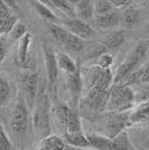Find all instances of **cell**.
<instances>
[{"label":"cell","instance_id":"277c9868","mask_svg":"<svg viewBox=\"0 0 149 150\" xmlns=\"http://www.w3.org/2000/svg\"><path fill=\"white\" fill-rule=\"evenodd\" d=\"M31 122V114H29V108L27 105L24 95H19L17 104L15 106L10 119V125L13 131L18 134H26L28 127Z\"/></svg>","mask_w":149,"mask_h":150},{"label":"cell","instance_id":"484cf974","mask_svg":"<svg viewBox=\"0 0 149 150\" xmlns=\"http://www.w3.org/2000/svg\"><path fill=\"white\" fill-rule=\"evenodd\" d=\"M85 46V42L84 39L75 36L73 34L68 33V36L65 40V43L63 45L64 50L70 52V53H80L81 50H84Z\"/></svg>","mask_w":149,"mask_h":150},{"label":"cell","instance_id":"ffe728a7","mask_svg":"<svg viewBox=\"0 0 149 150\" xmlns=\"http://www.w3.org/2000/svg\"><path fill=\"white\" fill-rule=\"evenodd\" d=\"M31 42V34L28 31L18 43V50H17V55H16V61H17L19 66H21V67H24L28 61V50H29Z\"/></svg>","mask_w":149,"mask_h":150},{"label":"cell","instance_id":"8fae6325","mask_svg":"<svg viewBox=\"0 0 149 150\" xmlns=\"http://www.w3.org/2000/svg\"><path fill=\"white\" fill-rule=\"evenodd\" d=\"M106 150H136L131 144L127 131L119 133L114 138H108Z\"/></svg>","mask_w":149,"mask_h":150},{"label":"cell","instance_id":"7402d4cb","mask_svg":"<svg viewBox=\"0 0 149 150\" xmlns=\"http://www.w3.org/2000/svg\"><path fill=\"white\" fill-rule=\"evenodd\" d=\"M56 62H57L58 69H62L67 74H73L77 69V66L74 61L66 53H63L61 50H56Z\"/></svg>","mask_w":149,"mask_h":150},{"label":"cell","instance_id":"d6986e66","mask_svg":"<svg viewBox=\"0 0 149 150\" xmlns=\"http://www.w3.org/2000/svg\"><path fill=\"white\" fill-rule=\"evenodd\" d=\"M33 6L35 8V10L37 11V13L42 17V18L46 21V23H53V24H60L61 23V18L56 15L50 7H47L45 5V2L43 1H33L31 2Z\"/></svg>","mask_w":149,"mask_h":150},{"label":"cell","instance_id":"30bf717a","mask_svg":"<svg viewBox=\"0 0 149 150\" xmlns=\"http://www.w3.org/2000/svg\"><path fill=\"white\" fill-rule=\"evenodd\" d=\"M67 85L70 92L72 94V103H77L80 95H81L84 84H83V76L81 75L80 69H77L73 74H68Z\"/></svg>","mask_w":149,"mask_h":150},{"label":"cell","instance_id":"ac0fdd59","mask_svg":"<svg viewBox=\"0 0 149 150\" xmlns=\"http://www.w3.org/2000/svg\"><path fill=\"white\" fill-rule=\"evenodd\" d=\"M66 133H81L82 130V122L79 110H77V104L72 103L71 105V113L68 117L67 123H66Z\"/></svg>","mask_w":149,"mask_h":150},{"label":"cell","instance_id":"1f68e13d","mask_svg":"<svg viewBox=\"0 0 149 150\" xmlns=\"http://www.w3.org/2000/svg\"><path fill=\"white\" fill-rule=\"evenodd\" d=\"M146 101H149V84L141 85V88L136 93V103L146 102Z\"/></svg>","mask_w":149,"mask_h":150},{"label":"cell","instance_id":"f1b7e54d","mask_svg":"<svg viewBox=\"0 0 149 150\" xmlns=\"http://www.w3.org/2000/svg\"><path fill=\"white\" fill-rule=\"evenodd\" d=\"M10 100V86L9 83L0 76V108L5 106Z\"/></svg>","mask_w":149,"mask_h":150},{"label":"cell","instance_id":"9a60e30c","mask_svg":"<svg viewBox=\"0 0 149 150\" xmlns=\"http://www.w3.org/2000/svg\"><path fill=\"white\" fill-rule=\"evenodd\" d=\"M124 42V33L121 30H114L108 34L106 37L103 38L100 44L103 47V50L106 53H108L109 50H118L121 45L123 44Z\"/></svg>","mask_w":149,"mask_h":150},{"label":"cell","instance_id":"74e56055","mask_svg":"<svg viewBox=\"0 0 149 150\" xmlns=\"http://www.w3.org/2000/svg\"><path fill=\"white\" fill-rule=\"evenodd\" d=\"M148 55H149V50H148Z\"/></svg>","mask_w":149,"mask_h":150},{"label":"cell","instance_id":"5bb4252c","mask_svg":"<svg viewBox=\"0 0 149 150\" xmlns=\"http://www.w3.org/2000/svg\"><path fill=\"white\" fill-rule=\"evenodd\" d=\"M120 18H121V13L114 9L113 11L106 13V15L96 16L95 23L101 29L111 30V29H114L120 24Z\"/></svg>","mask_w":149,"mask_h":150},{"label":"cell","instance_id":"603a6c76","mask_svg":"<svg viewBox=\"0 0 149 150\" xmlns=\"http://www.w3.org/2000/svg\"><path fill=\"white\" fill-rule=\"evenodd\" d=\"M46 2L50 4L60 13H62L65 16V18H76L75 5H73V2L67 1V0H50Z\"/></svg>","mask_w":149,"mask_h":150},{"label":"cell","instance_id":"4dcf8cb0","mask_svg":"<svg viewBox=\"0 0 149 150\" xmlns=\"http://www.w3.org/2000/svg\"><path fill=\"white\" fill-rule=\"evenodd\" d=\"M28 31H27V28H26L25 26L23 25L21 23H17L16 26L13 28V30L10 31V37L13 40H20L21 38L25 36L26 34H27Z\"/></svg>","mask_w":149,"mask_h":150},{"label":"cell","instance_id":"5b68a950","mask_svg":"<svg viewBox=\"0 0 149 150\" xmlns=\"http://www.w3.org/2000/svg\"><path fill=\"white\" fill-rule=\"evenodd\" d=\"M128 112H112L106 111L104 114V129H106V137L114 138L119 133L126 131L127 128L131 127Z\"/></svg>","mask_w":149,"mask_h":150},{"label":"cell","instance_id":"83f0119b","mask_svg":"<svg viewBox=\"0 0 149 150\" xmlns=\"http://www.w3.org/2000/svg\"><path fill=\"white\" fill-rule=\"evenodd\" d=\"M17 20L18 19L15 15L10 16V17L0 19V36L10 34V31L13 30V28L17 24Z\"/></svg>","mask_w":149,"mask_h":150},{"label":"cell","instance_id":"cb8c5ba5","mask_svg":"<svg viewBox=\"0 0 149 150\" xmlns=\"http://www.w3.org/2000/svg\"><path fill=\"white\" fill-rule=\"evenodd\" d=\"M64 141L70 146L77 147V148H91L90 141L83 132L81 133H66L64 134Z\"/></svg>","mask_w":149,"mask_h":150},{"label":"cell","instance_id":"44dd1931","mask_svg":"<svg viewBox=\"0 0 149 150\" xmlns=\"http://www.w3.org/2000/svg\"><path fill=\"white\" fill-rule=\"evenodd\" d=\"M46 27H47V31L50 34L52 39L58 45H64L66 38L68 36V31L61 26L60 24H53V23H46Z\"/></svg>","mask_w":149,"mask_h":150},{"label":"cell","instance_id":"4316f807","mask_svg":"<svg viewBox=\"0 0 149 150\" xmlns=\"http://www.w3.org/2000/svg\"><path fill=\"white\" fill-rule=\"evenodd\" d=\"M94 6V16H103L106 13H111L114 10V7L112 6L111 1L109 0H96L93 1Z\"/></svg>","mask_w":149,"mask_h":150},{"label":"cell","instance_id":"d4e9b609","mask_svg":"<svg viewBox=\"0 0 149 150\" xmlns=\"http://www.w3.org/2000/svg\"><path fill=\"white\" fill-rule=\"evenodd\" d=\"M52 111L54 112L55 117L60 121V123L64 127H66L68 117H70V113H71V106H68L63 101H58V102H55V104L53 105Z\"/></svg>","mask_w":149,"mask_h":150},{"label":"cell","instance_id":"8992f818","mask_svg":"<svg viewBox=\"0 0 149 150\" xmlns=\"http://www.w3.org/2000/svg\"><path fill=\"white\" fill-rule=\"evenodd\" d=\"M20 88L29 110L34 109V103L38 95V76L36 73L26 72L20 77Z\"/></svg>","mask_w":149,"mask_h":150},{"label":"cell","instance_id":"d590c367","mask_svg":"<svg viewBox=\"0 0 149 150\" xmlns=\"http://www.w3.org/2000/svg\"><path fill=\"white\" fill-rule=\"evenodd\" d=\"M111 4L114 8H124V9H127V8L131 7L133 1H130V0L129 1L128 0H112Z\"/></svg>","mask_w":149,"mask_h":150},{"label":"cell","instance_id":"836d02e7","mask_svg":"<svg viewBox=\"0 0 149 150\" xmlns=\"http://www.w3.org/2000/svg\"><path fill=\"white\" fill-rule=\"evenodd\" d=\"M7 35H1L0 36V64L4 62L7 54Z\"/></svg>","mask_w":149,"mask_h":150},{"label":"cell","instance_id":"e0dca14e","mask_svg":"<svg viewBox=\"0 0 149 150\" xmlns=\"http://www.w3.org/2000/svg\"><path fill=\"white\" fill-rule=\"evenodd\" d=\"M66 142L64 139L55 134H50L40 139L38 144V150H65Z\"/></svg>","mask_w":149,"mask_h":150},{"label":"cell","instance_id":"e575fe53","mask_svg":"<svg viewBox=\"0 0 149 150\" xmlns=\"http://www.w3.org/2000/svg\"><path fill=\"white\" fill-rule=\"evenodd\" d=\"M13 11L10 10L9 6L7 5L5 1H1L0 0V19L6 18V17H10L13 16Z\"/></svg>","mask_w":149,"mask_h":150},{"label":"cell","instance_id":"7c38bea8","mask_svg":"<svg viewBox=\"0 0 149 150\" xmlns=\"http://www.w3.org/2000/svg\"><path fill=\"white\" fill-rule=\"evenodd\" d=\"M124 85H146L149 84V61L143 63L133 74H131L126 81L122 83Z\"/></svg>","mask_w":149,"mask_h":150},{"label":"cell","instance_id":"2e32d148","mask_svg":"<svg viewBox=\"0 0 149 150\" xmlns=\"http://www.w3.org/2000/svg\"><path fill=\"white\" fill-rule=\"evenodd\" d=\"M75 13L76 18L83 21H90L94 17V6L93 1L91 0H81L75 2Z\"/></svg>","mask_w":149,"mask_h":150},{"label":"cell","instance_id":"f546056e","mask_svg":"<svg viewBox=\"0 0 149 150\" xmlns=\"http://www.w3.org/2000/svg\"><path fill=\"white\" fill-rule=\"evenodd\" d=\"M0 150H16L15 144L7 136L5 128L1 123V120H0Z\"/></svg>","mask_w":149,"mask_h":150},{"label":"cell","instance_id":"ba28073f","mask_svg":"<svg viewBox=\"0 0 149 150\" xmlns=\"http://www.w3.org/2000/svg\"><path fill=\"white\" fill-rule=\"evenodd\" d=\"M65 29L70 30L71 34H73L77 37L82 39H87V38L93 37L95 35V30L89 23H85L79 18H64L61 19Z\"/></svg>","mask_w":149,"mask_h":150},{"label":"cell","instance_id":"52a82bcc","mask_svg":"<svg viewBox=\"0 0 149 150\" xmlns=\"http://www.w3.org/2000/svg\"><path fill=\"white\" fill-rule=\"evenodd\" d=\"M43 50L48 83L55 93L56 83H57V79H58V66H57V62H56V52L47 39L43 40Z\"/></svg>","mask_w":149,"mask_h":150},{"label":"cell","instance_id":"4fadbf2b","mask_svg":"<svg viewBox=\"0 0 149 150\" xmlns=\"http://www.w3.org/2000/svg\"><path fill=\"white\" fill-rule=\"evenodd\" d=\"M143 19V15L141 11L138 10L136 8H127L121 13V18H120V23L123 28L126 29H132L139 25V23Z\"/></svg>","mask_w":149,"mask_h":150},{"label":"cell","instance_id":"d6a6232c","mask_svg":"<svg viewBox=\"0 0 149 150\" xmlns=\"http://www.w3.org/2000/svg\"><path fill=\"white\" fill-rule=\"evenodd\" d=\"M112 62H113V58L110 54H103L99 57V61H98V66H100L101 69H110L112 65Z\"/></svg>","mask_w":149,"mask_h":150},{"label":"cell","instance_id":"7a4b0ae2","mask_svg":"<svg viewBox=\"0 0 149 150\" xmlns=\"http://www.w3.org/2000/svg\"><path fill=\"white\" fill-rule=\"evenodd\" d=\"M36 100V106L33 109V125L35 133L40 139L50 134V101L47 93L40 90Z\"/></svg>","mask_w":149,"mask_h":150},{"label":"cell","instance_id":"6da1fadb","mask_svg":"<svg viewBox=\"0 0 149 150\" xmlns=\"http://www.w3.org/2000/svg\"><path fill=\"white\" fill-rule=\"evenodd\" d=\"M148 50L149 39L139 40L117 69L113 79V84H122L131 74H133L143 64V59L148 55Z\"/></svg>","mask_w":149,"mask_h":150},{"label":"cell","instance_id":"9c48e42d","mask_svg":"<svg viewBox=\"0 0 149 150\" xmlns=\"http://www.w3.org/2000/svg\"><path fill=\"white\" fill-rule=\"evenodd\" d=\"M131 125H149V101L137 103L129 114Z\"/></svg>","mask_w":149,"mask_h":150},{"label":"cell","instance_id":"8d00e7d4","mask_svg":"<svg viewBox=\"0 0 149 150\" xmlns=\"http://www.w3.org/2000/svg\"><path fill=\"white\" fill-rule=\"evenodd\" d=\"M145 35H146L147 39H149V24L146 26V28H145Z\"/></svg>","mask_w":149,"mask_h":150},{"label":"cell","instance_id":"3957f363","mask_svg":"<svg viewBox=\"0 0 149 150\" xmlns=\"http://www.w3.org/2000/svg\"><path fill=\"white\" fill-rule=\"evenodd\" d=\"M136 103V93L131 86L124 84H113L110 90L106 110L112 112L131 111Z\"/></svg>","mask_w":149,"mask_h":150}]
</instances>
